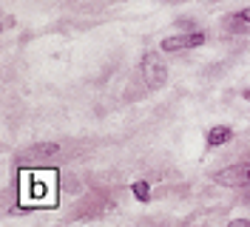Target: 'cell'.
I'll return each instance as SVG.
<instances>
[{
  "label": "cell",
  "instance_id": "5",
  "mask_svg": "<svg viewBox=\"0 0 250 227\" xmlns=\"http://www.w3.org/2000/svg\"><path fill=\"white\" fill-rule=\"evenodd\" d=\"M222 26L228 31H233V34H239V31H248L250 23L242 17V12H236V15H225V20H222Z\"/></svg>",
  "mask_w": 250,
  "mask_h": 227
},
{
  "label": "cell",
  "instance_id": "3",
  "mask_svg": "<svg viewBox=\"0 0 250 227\" xmlns=\"http://www.w3.org/2000/svg\"><path fill=\"white\" fill-rule=\"evenodd\" d=\"M205 43L202 31H190V34H173L162 40V51H185V48H196Z\"/></svg>",
  "mask_w": 250,
  "mask_h": 227
},
{
  "label": "cell",
  "instance_id": "1",
  "mask_svg": "<svg viewBox=\"0 0 250 227\" xmlns=\"http://www.w3.org/2000/svg\"><path fill=\"white\" fill-rule=\"evenodd\" d=\"M140 71H142V80H145V85L148 88H162L165 85V80H168V65L165 60L156 54V51H148V54H142V62H140Z\"/></svg>",
  "mask_w": 250,
  "mask_h": 227
},
{
  "label": "cell",
  "instance_id": "4",
  "mask_svg": "<svg viewBox=\"0 0 250 227\" xmlns=\"http://www.w3.org/2000/svg\"><path fill=\"white\" fill-rule=\"evenodd\" d=\"M233 139V131L228 125H216L208 131V148H219V145H228Z\"/></svg>",
  "mask_w": 250,
  "mask_h": 227
},
{
  "label": "cell",
  "instance_id": "2",
  "mask_svg": "<svg viewBox=\"0 0 250 227\" xmlns=\"http://www.w3.org/2000/svg\"><path fill=\"white\" fill-rule=\"evenodd\" d=\"M213 179L225 187H248L250 185V165H230L225 170H219Z\"/></svg>",
  "mask_w": 250,
  "mask_h": 227
},
{
  "label": "cell",
  "instance_id": "10",
  "mask_svg": "<svg viewBox=\"0 0 250 227\" xmlns=\"http://www.w3.org/2000/svg\"><path fill=\"white\" fill-rule=\"evenodd\" d=\"M248 165H250V162H248Z\"/></svg>",
  "mask_w": 250,
  "mask_h": 227
},
{
  "label": "cell",
  "instance_id": "9",
  "mask_svg": "<svg viewBox=\"0 0 250 227\" xmlns=\"http://www.w3.org/2000/svg\"><path fill=\"white\" fill-rule=\"evenodd\" d=\"M242 17H245V20L250 23V9H242Z\"/></svg>",
  "mask_w": 250,
  "mask_h": 227
},
{
  "label": "cell",
  "instance_id": "6",
  "mask_svg": "<svg viewBox=\"0 0 250 227\" xmlns=\"http://www.w3.org/2000/svg\"><path fill=\"white\" fill-rule=\"evenodd\" d=\"M31 153H34L37 159H48V156H57V153H60V145H57V142H37V145L31 148Z\"/></svg>",
  "mask_w": 250,
  "mask_h": 227
},
{
  "label": "cell",
  "instance_id": "8",
  "mask_svg": "<svg viewBox=\"0 0 250 227\" xmlns=\"http://www.w3.org/2000/svg\"><path fill=\"white\" fill-rule=\"evenodd\" d=\"M230 225H233V227H242V225H250V219H233V222H230Z\"/></svg>",
  "mask_w": 250,
  "mask_h": 227
},
{
  "label": "cell",
  "instance_id": "7",
  "mask_svg": "<svg viewBox=\"0 0 250 227\" xmlns=\"http://www.w3.org/2000/svg\"><path fill=\"white\" fill-rule=\"evenodd\" d=\"M131 190H134V196L140 199V202H148V199H151V182H145V179L134 182Z\"/></svg>",
  "mask_w": 250,
  "mask_h": 227
}]
</instances>
